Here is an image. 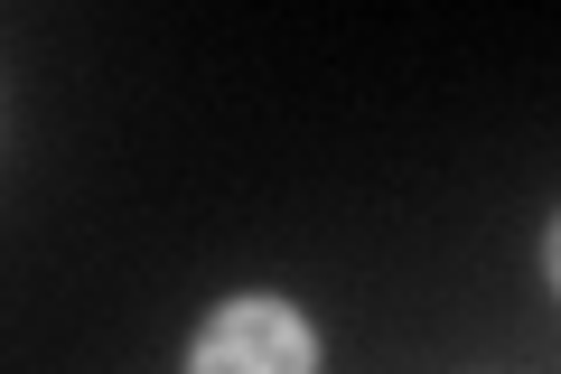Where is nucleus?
Returning <instances> with one entry per match:
<instances>
[{"label":"nucleus","instance_id":"1","mask_svg":"<svg viewBox=\"0 0 561 374\" xmlns=\"http://www.w3.org/2000/svg\"><path fill=\"white\" fill-rule=\"evenodd\" d=\"M187 374H319V328L280 291H225L187 337Z\"/></svg>","mask_w":561,"mask_h":374},{"label":"nucleus","instance_id":"2","mask_svg":"<svg viewBox=\"0 0 561 374\" xmlns=\"http://www.w3.org/2000/svg\"><path fill=\"white\" fill-rule=\"evenodd\" d=\"M542 281H552V299H561V216L542 225Z\"/></svg>","mask_w":561,"mask_h":374}]
</instances>
